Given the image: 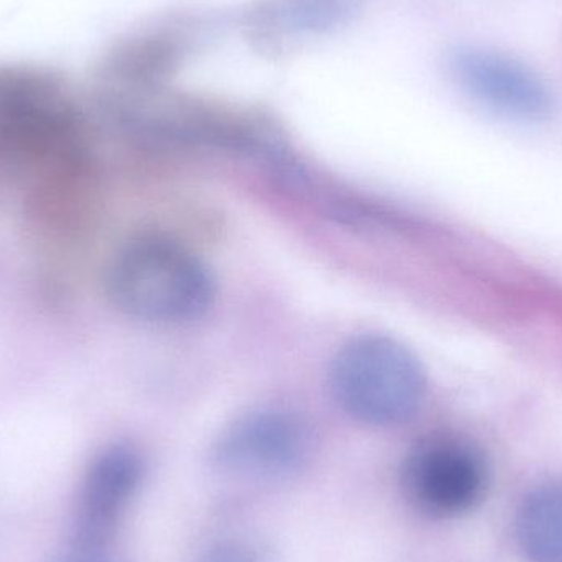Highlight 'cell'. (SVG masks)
Returning a JSON list of instances; mask_svg holds the SVG:
<instances>
[{"mask_svg": "<svg viewBox=\"0 0 562 562\" xmlns=\"http://www.w3.org/2000/svg\"><path fill=\"white\" fill-rule=\"evenodd\" d=\"M56 562H114L105 550H82L75 548L71 554Z\"/></svg>", "mask_w": 562, "mask_h": 562, "instance_id": "11", "label": "cell"}, {"mask_svg": "<svg viewBox=\"0 0 562 562\" xmlns=\"http://www.w3.org/2000/svg\"><path fill=\"white\" fill-rule=\"evenodd\" d=\"M112 303L135 319L178 324L196 319L213 301V279L196 256L160 237L125 246L108 273Z\"/></svg>", "mask_w": 562, "mask_h": 562, "instance_id": "2", "label": "cell"}, {"mask_svg": "<svg viewBox=\"0 0 562 562\" xmlns=\"http://www.w3.org/2000/svg\"><path fill=\"white\" fill-rule=\"evenodd\" d=\"M340 408L363 425L393 428L415 418L426 398L419 360L390 337H359L340 349L330 367Z\"/></svg>", "mask_w": 562, "mask_h": 562, "instance_id": "3", "label": "cell"}, {"mask_svg": "<svg viewBox=\"0 0 562 562\" xmlns=\"http://www.w3.org/2000/svg\"><path fill=\"white\" fill-rule=\"evenodd\" d=\"M360 0H262L249 15L250 32L267 46L310 38L339 29L352 19Z\"/></svg>", "mask_w": 562, "mask_h": 562, "instance_id": "8", "label": "cell"}, {"mask_svg": "<svg viewBox=\"0 0 562 562\" xmlns=\"http://www.w3.org/2000/svg\"><path fill=\"white\" fill-rule=\"evenodd\" d=\"M144 477V456L134 446L119 442L95 456L79 492L75 548H108Z\"/></svg>", "mask_w": 562, "mask_h": 562, "instance_id": "7", "label": "cell"}, {"mask_svg": "<svg viewBox=\"0 0 562 562\" xmlns=\"http://www.w3.org/2000/svg\"><path fill=\"white\" fill-rule=\"evenodd\" d=\"M313 454V432L300 416L262 409L231 423L214 441L210 461L229 481L277 484L301 474Z\"/></svg>", "mask_w": 562, "mask_h": 562, "instance_id": "4", "label": "cell"}, {"mask_svg": "<svg viewBox=\"0 0 562 562\" xmlns=\"http://www.w3.org/2000/svg\"><path fill=\"white\" fill-rule=\"evenodd\" d=\"M456 81L492 111L525 122L550 119L557 99L550 86L524 63L491 49H456L449 58Z\"/></svg>", "mask_w": 562, "mask_h": 562, "instance_id": "6", "label": "cell"}, {"mask_svg": "<svg viewBox=\"0 0 562 562\" xmlns=\"http://www.w3.org/2000/svg\"><path fill=\"white\" fill-rule=\"evenodd\" d=\"M487 465L472 442L436 436L419 442L403 462L402 488L415 510L432 518L468 514L484 497Z\"/></svg>", "mask_w": 562, "mask_h": 562, "instance_id": "5", "label": "cell"}, {"mask_svg": "<svg viewBox=\"0 0 562 562\" xmlns=\"http://www.w3.org/2000/svg\"><path fill=\"white\" fill-rule=\"evenodd\" d=\"M85 155L81 119L61 86L35 69L0 66V164L59 187Z\"/></svg>", "mask_w": 562, "mask_h": 562, "instance_id": "1", "label": "cell"}, {"mask_svg": "<svg viewBox=\"0 0 562 562\" xmlns=\"http://www.w3.org/2000/svg\"><path fill=\"white\" fill-rule=\"evenodd\" d=\"M193 562H280L272 544L250 533H231L204 544Z\"/></svg>", "mask_w": 562, "mask_h": 562, "instance_id": "10", "label": "cell"}, {"mask_svg": "<svg viewBox=\"0 0 562 562\" xmlns=\"http://www.w3.org/2000/svg\"><path fill=\"white\" fill-rule=\"evenodd\" d=\"M518 538L531 562H562V481L528 495L518 514Z\"/></svg>", "mask_w": 562, "mask_h": 562, "instance_id": "9", "label": "cell"}]
</instances>
